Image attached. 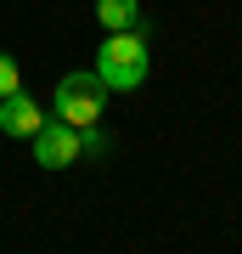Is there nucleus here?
Wrapping results in <instances>:
<instances>
[{
  "label": "nucleus",
  "instance_id": "1",
  "mask_svg": "<svg viewBox=\"0 0 242 254\" xmlns=\"http://www.w3.org/2000/svg\"><path fill=\"white\" fill-rule=\"evenodd\" d=\"M146 68H152V57H146L141 28H130V34H107V40L96 46V79L107 85V91H141V85H146Z\"/></svg>",
  "mask_w": 242,
  "mask_h": 254
},
{
  "label": "nucleus",
  "instance_id": "2",
  "mask_svg": "<svg viewBox=\"0 0 242 254\" xmlns=\"http://www.w3.org/2000/svg\"><path fill=\"white\" fill-rule=\"evenodd\" d=\"M56 119L62 125H73V130H85V125H101V108H107V85L96 79L90 68H73V73H62L56 79Z\"/></svg>",
  "mask_w": 242,
  "mask_h": 254
},
{
  "label": "nucleus",
  "instance_id": "3",
  "mask_svg": "<svg viewBox=\"0 0 242 254\" xmlns=\"http://www.w3.org/2000/svg\"><path fill=\"white\" fill-rule=\"evenodd\" d=\"M28 158H34L40 170H68V164L79 158V130L62 125V119H45L34 136H28Z\"/></svg>",
  "mask_w": 242,
  "mask_h": 254
},
{
  "label": "nucleus",
  "instance_id": "4",
  "mask_svg": "<svg viewBox=\"0 0 242 254\" xmlns=\"http://www.w3.org/2000/svg\"><path fill=\"white\" fill-rule=\"evenodd\" d=\"M40 125H45V102H34L28 91L0 96V136H17V141H28Z\"/></svg>",
  "mask_w": 242,
  "mask_h": 254
},
{
  "label": "nucleus",
  "instance_id": "5",
  "mask_svg": "<svg viewBox=\"0 0 242 254\" xmlns=\"http://www.w3.org/2000/svg\"><path fill=\"white\" fill-rule=\"evenodd\" d=\"M96 23L107 34H130L141 28V0H96Z\"/></svg>",
  "mask_w": 242,
  "mask_h": 254
},
{
  "label": "nucleus",
  "instance_id": "6",
  "mask_svg": "<svg viewBox=\"0 0 242 254\" xmlns=\"http://www.w3.org/2000/svg\"><path fill=\"white\" fill-rule=\"evenodd\" d=\"M11 91H23V73H17V57L0 51V96H11Z\"/></svg>",
  "mask_w": 242,
  "mask_h": 254
}]
</instances>
